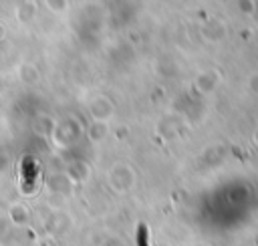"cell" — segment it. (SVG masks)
I'll return each instance as SVG.
<instances>
[{"label": "cell", "mask_w": 258, "mask_h": 246, "mask_svg": "<svg viewBox=\"0 0 258 246\" xmlns=\"http://www.w3.org/2000/svg\"><path fill=\"white\" fill-rule=\"evenodd\" d=\"M30 220V212L24 204H10L8 208V222H12L14 226H24Z\"/></svg>", "instance_id": "cell-1"}, {"label": "cell", "mask_w": 258, "mask_h": 246, "mask_svg": "<svg viewBox=\"0 0 258 246\" xmlns=\"http://www.w3.org/2000/svg\"><path fill=\"white\" fill-rule=\"evenodd\" d=\"M6 36H8L6 24H4V22H0V42H4V40H6Z\"/></svg>", "instance_id": "cell-4"}, {"label": "cell", "mask_w": 258, "mask_h": 246, "mask_svg": "<svg viewBox=\"0 0 258 246\" xmlns=\"http://www.w3.org/2000/svg\"><path fill=\"white\" fill-rule=\"evenodd\" d=\"M34 8H36L34 2H18L14 14H16V18H18L20 22H28V20L34 16V12H36Z\"/></svg>", "instance_id": "cell-2"}, {"label": "cell", "mask_w": 258, "mask_h": 246, "mask_svg": "<svg viewBox=\"0 0 258 246\" xmlns=\"http://www.w3.org/2000/svg\"><path fill=\"white\" fill-rule=\"evenodd\" d=\"M6 165H8V157L0 153V171H4V167H6Z\"/></svg>", "instance_id": "cell-5"}, {"label": "cell", "mask_w": 258, "mask_h": 246, "mask_svg": "<svg viewBox=\"0 0 258 246\" xmlns=\"http://www.w3.org/2000/svg\"><path fill=\"white\" fill-rule=\"evenodd\" d=\"M20 79H22L24 83H28V85H34V83H38L40 73H38V69H36L34 65L24 63V65L20 67Z\"/></svg>", "instance_id": "cell-3"}, {"label": "cell", "mask_w": 258, "mask_h": 246, "mask_svg": "<svg viewBox=\"0 0 258 246\" xmlns=\"http://www.w3.org/2000/svg\"><path fill=\"white\" fill-rule=\"evenodd\" d=\"M4 58H6V50H4V48H2V46H0V63H2V60H4Z\"/></svg>", "instance_id": "cell-6"}]
</instances>
